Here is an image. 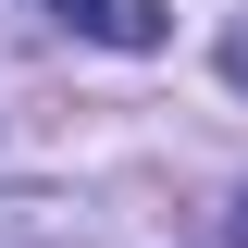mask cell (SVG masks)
<instances>
[{
    "mask_svg": "<svg viewBox=\"0 0 248 248\" xmlns=\"http://www.w3.org/2000/svg\"><path fill=\"white\" fill-rule=\"evenodd\" d=\"M50 13L99 50H161V0H50Z\"/></svg>",
    "mask_w": 248,
    "mask_h": 248,
    "instance_id": "1",
    "label": "cell"
},
{
    "mask_svg": "<svg viewBox=\"0 0 248 248\" xmlns=\"http://www.w3.org/2000/svg\"><path fill=\"white\" fill-rule=\"evenodd\" d=\"M223 236H236V248H248V186H236V211H223Z\"/></svg>",
    "mask_w": 248,
    "mask_h": 248,
    "instance_id": "3",
    "label": "cell"
},
{
    "mask_svg": "<svg viewBox=\"0 0 248 248\" xmlns=\"http://www.w3.org/2000/svg\"><path fill=\"white\" fill-rule=\"evenodd\" d=\"M223 87L248 99V13H236V25H223Z\"/></svg>",
    "mask_w": 248,
    "mask_h": 248,
    "instance_id": "2",
    "label": "cell"
}]
</instances>
